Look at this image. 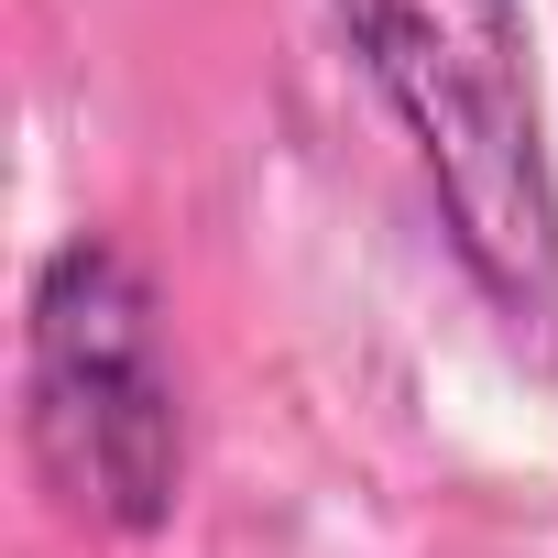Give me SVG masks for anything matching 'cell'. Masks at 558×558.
<instances>
[{
    "label": "cell",
    "instance_id": "7a4b0ae2",
    "mask_svg": "<svg viewBox=\"0 0 558 558\" xmlns=\"http://www.w3.org/2000/svg\"><path fill=\"white\" fill-rule=\"evenodd\" d=\"M23 427L45 482L143 536L175 514L186 493V395H175V351H165V307L143 286V263L99 230L56 241L34 263L23 296Z\"/></svg>",
    "mask_w": 558,
    "mask_h": 558
},
{
    "label": "cell",
    "instance_id": "6da1fadb",
    "mask_svg": "<svg viewBox=\"0 0 558 558\" xmlns=\"http://www.w3.org/2000/svg\"><path fill=\"white\" fill-rule=\"evenodd\" d=\"M362 45L373 88L395 99L449 252L514 340H558V165L536 110V45L525 0H329Z\"/></svg>",
    "mask_w": 558,
    "mask_h": 558
}]
</instances>
